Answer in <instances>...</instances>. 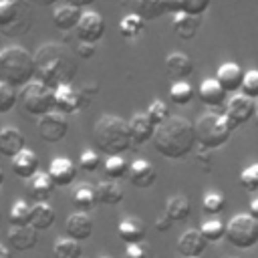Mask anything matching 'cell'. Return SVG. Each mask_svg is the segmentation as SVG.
Instances as JSON below:
<instances>
[{"mask_svg":"<svg viewBox=\"0 0 258 258\" xmlns=\"http://www.w3.org/2000/svg\"><path fill=\"white\" fill-rule=\"evenodd\" d=\"M200 26H202V16H194V14H187V12H177V14H173L171 28H173V32L177 34V38H181V40H191V38H196Z\"/></svg>","mask_w":258,"mask_h":258,"instance_id":"obj_25","label":"cell"},{"mask_svg":"<svg viewBox=\"0 0 258 258\" xmlns=\"http://www.w3.org/2000/svg\"><path fill=\"white\" fill-rule=\"evenodd\" d=\"M161 2H163L165 12H169V14H177L183 8V0H161Z\"/></svg>","mask_w":258,"mask_h":258,"instance_id":"obj_48","label":"cell"},{"mask_svg":"<svg viewBox=\"0 0 258 258\" xmlns=\"http://www.w3.org/2000/svg\"><path fill=\"white\" fill-rule=\"evenodd\" d=\"M242 77H244V71L238 62H222L216 71V79L218 83L224 87L226 93H238L240 91V85H242Z\"/></svg>","mask_w":258,"mask_h":258,"instance_id":"obj_18","label":"cell"},{"mask_svg":"<svg viewBox=\"0 0 258 258\" xmlns=\"http://www.w3.org/2000/svg\"><path fill=\"white\" fill-rule=\"evenodd\" d=\"M224 208H226V198L222 191H208L202 198V210L208 216H218L224 212Z\"/></svg>","mask_w":258,"mask_h":258,"instance_id":"obj_38","label":"cell"},{"mask_svg":"<svg viewBox=\"0 0 258 258\" xmlns=\"http://www.w3.org/2000/svg\"><path fill=\"white\" fill-rule=\"evenodd\" d=\"M234 125L226 119L224 113H204L194 123L196 143L206 149H218L226 145L232 137Z\"/></svg>","mask_w":258,"mask_h":258,"instance_id":"obj_6","label":"cell"},{"mask_svg":"<svg viewBox=\"0 0 258 258\" xmlns=\"http://www.w3.org/2000/svg\"><path fill=\"white\" fill-rule=\"evenodd\" d=\"M38 155L34 153V151H30V149H20L14 157H12V171L18 175V177H22V179H28V177H32L36 171H38Z\"/></svg>","mask_w":258,"mask_h":258,"instance_id":"obj_27","label":"cell"},{"mask_svg":"<svg viewBox=\"0 0 258 258\" xmlns=\"http://www.w3.org/2000/svg\"><path fill=\"white\" fill-rule=\"evenodd\" d=\"M2 183H4V171L0 169V185H2Z\"/></svg>","mask_w":258,"mask_h":258,"instance_id":"obj_55","label":"cell"},{"mask_svg":"<svg viewBox=\"0 0 258 258\" xmlns=\"http://www.w3.org/2000/svg\"><path fill=\"white\" fill-rule=\"evenodd\" d=\"M24 145H26V139L20 129H16V127L0 129V155L12 159L20 149H24Z\"/></svg>","mask_w":258,"mask_h":258,"instance_id":"obj_26","label":"cell"},{"mask_svg":"<svg viewBox=\"0 0 258 258\" xmlns=\"http://www.w3.org/2000/svg\"><path fill=\"white\" fill-rule=\"evenodd\" d=\"M52 258H83V246L69 236H60L52 244Z\"/></svg>","mask_w":258,"mask_h":258,"instance_id":"obj_33","label":"cell"},{"mask_svg":"<svg viewBox=\"0 0 258 258\" xmlns=\"http://www.w3.org/2000/svg\"><path fill=\"white\" fill-rule=\"evenodd\" d=\"M238 179H240V185L246 191H256L258 189V161L248 165V167H244Z\"/></svg>","mask_w":258,"mask_h":258,"instance_id":"obj_43","label":"cell"},{"mask_svg":"<svg viewBox=\"0 0 258 258\" xmlns=\"http://www.w3.org/2000/svg\"><path fill=\"white\" fill-rule=\"evenodd\" d=\"M99 165H101V157H99L97 151L85 149V151L79 155V167H81L83 171H97Z\"/></svg>","mask_w":258,"mask_h":258,"instance_id":"obj_44","label":"cell"},{"mask_svg":"<svg viewBox=\"0 0 258 258\" xmlns=\"http://www.w3.org/2000/svg\"><path fill=\"white\" fill-rule=\"evenodd\" d=\"M97 200L105 206H117L123 200V187L117 179H105L97 185Z\"/></svg>","mask_w":258,"mask_h":258,"instance_id":"obj_32","label":"cell"},{"mask_svg":"<svg viewBox=\"0 0 258 258\" xmlns=\"http://www.w3.org/2000/svg\"><path fill=\"white\" fill-rule=\"evenodd\" d=\"M67 4H71V6H75V8H79V10H87L95 0H64Z\"/></svg>","mask_w":258,"mask_h":258,"instance_id":"obj_50","label":"cell"},{"mask_svg":"<svg viewBox=\"0 0 258 258\" xmlns=\"http://www.w3.org/2000/svg\"><path fill=\"white\" fill-rule=\"evenodd\" d=\"M248 214H250L252 218H256V220H258V198L250 200V206H248Z\"/></svg>","mask_w":258,"mask_h":258,"instance_id":"obj_51","label":"cell"},{"mask_svg":"<svg viewBox=\"0 0 258 258\" xmlns=\"http://www.w3.org/2000/svg\"><path fill=\"white\" fill-rule=\"evenodd\" d=\"M103 258H107V256H103Z\"/></svg>","mask_w":258,"mask_h":258,"instance_id":"obj_58","label":"cell"},{"mask_svg":"<svg viewBox=\"0 0 258 258\" xmlns=\"http://www.w3.org/2000/svg\"><path fill=\"white\" fill-rule=\"evenodd\" d=\"M81 12L83 10H79V8H75V6H71V4H62V6H56L54 10H52V24L58 28V30H62V32H69V30H73L75 26H77V22H79V18H81Z\"/></svg>","mask_w":258,"mask_h":258,"instance_id":"obj_28","label":"cell"},{"mask_svg":"<svg viewBox=\"0 0 258 258\" xmlns=\"http://www.w3.org/2000/svg\"><path fill=\"white\" fill-rule=\"evenodd\" d=\"M34 24L30 0H0V32L6 38H20Z\"/></svg>","mask_w":258,"mask_h":258,"instance_id":"obj_5","label":"cell"},{"mask_svg":"<svg viewBox=\"0 0 258 258\" xmlns=\"http://www.w3.org/2000/svg\"><path fill=\"white\" fill-rule=\"evenodd\" d=\"M169 99L175 105H187L194 99V87L187 81H175L169 87Z\"/></svg>","mask_w":258,"mask_h":258,"instance_id":"obj_36","label":"cell"},{"mask_svg":"<svg viewBox=\"0 0 258 258\" xmlns=\"http://www.w3.org/2000/svg\"><path fill=\"white\" fill-rule=\"evenodd\" d=\"M103 169H105V175L109 179H119V177H125L127 175L129 163L123 159V155H107Z\"/></svg>","mask_w":258,"mask_h":258,"instance_id":"obj_37","label":"cell"},{"mask_svg":"<svg viewBox=\"0 0 258 258\" xmlns=\"http://www.w3.org/2000/svg\"><path fill=\"white\" fill-rule=\"evenodd\" d=\"M208 8H210V0H183L181 12H187V14H194V16H202Z\"/></svg>","mask_w":258,"mask_h":258,"instance_id":"obj_45","label":"cell"},{"mask_svg":"<svg viewBox=\"0 0 258 258\" xmlns=\"http://www.w3.org/2000/svg\"><path fill=\"white\" fill-rule=\"evenodd\" d=\"M117 234L123 242L127 244H133V242H143L145 240V234H147V226L141 218L137 216H127L119 222L117 226Z\"/></svg>","mask_w":258,"mask_h":258,"instance_id":"obj_22","label":"cell"},{"mask_svg":"<svg viewBox=\"0 0 258 258\" xmlns=\"http://www.w3.org/2000/svg\"><path fill=\"white\" fill-rule=\"evenodd\" d=\"M125 258H147V246H143V242L127 244Z\"/></svg>","mask_w":258,"mask_h":258,"instance_id":"obj_46","label":"cell"},{"mask_svg":"<svg viewBox=\"0 0 258 258\" xmlns=\"http://www.w3.org/2000/svg\"><path fill=\"white\" fill-rule=\"evenodd\" d=\"M64 230H67V236L77 240V242H83L87 238H91L93 234V220L87 212L79 210V212H73L69 218H67V224H64Z\"/></svg>","mask_w":258,"mask_h":258,"instance_id":"obj_16","label":"cell"},{"mask_svg":"<svg viewBox=\"0 0 258 258\" xmlns=\"http://www.w3.org/2000/svg\"><path fill=\"white\" fill-rule=\"evenodd\" d=\"M18 101L28 115L40 117L54 109V89L38 79H32L24 87H20Z\"/></svg>","mask_w":258,"mask_h":258,"instance_id":"obj_7","label":"cell"},{"mask_svg":"<svg viewBox=\"0 0 258 258\" xmlns=\"http://www.w3.org/2000/svg\"><path fill=\"white\" fill-rule=\"evenodd\" d=\"M232 258H234V256H232Z\"/></svg>","mask_w":258,"mask_h":258,"instance_id":"obj_59","label":"cell"},{"mask_svg":"<svg viewBox=\"0 0 258 258\" xmlns=\"http://www.w3.org/2000/svg\"><path fill=\"white\" fill-rule=\"evenodd\" d=\"M36 129H38V135L44 143H58L69 133V119L64 113L52 109V111L38 117Z\"/></svg>","mask_w":258,"mask_h":258,"instance_id":"obj_9","label":"cell"},{"mask_svg":"<svg viewBox=\"0 0 258 258\" xmlns=\"http://www.w3.org/2000/svg\"><path fill=\"white\" fill-rule=\"evenodd\" d=\"M32 4H36V6H42V8H48V6H54L58 0H30Z\"/></svg>","mask_w":258,"mask_h":258,"instance_id":"obj_52","label":"cell"},{"mask_svg":"<svg viewBox=\"0 0 258 258\" xmlns=\"http://www.w3.org/2000/svg\"><path fill=\"white\" fill-rule=\"evenodd\" d=\"M0 222H2V214H0Z\"/></svg>","mask_w":258,"mask_h":258,"instance_id":"obj_57","label":"cell"},{"mask_svg":"<svg viewBox=\"0 0 258 258\" xmlns=\"http://www.w3.org/2000/svg\"><path fill=\"white\" fill-rule=\"evenodd\" d=\"M191 214V202L183 196V194H177V196H171L165 204V216L171 220V222H183L187 220Z\"/></svg>","mask_w":258,"mask_h":258,"instance_id":"obj_31","label":"cell"},{"mask_svg":"<svg viewBox=\"0 0 258 258\" xmlns=\"http://www.w3.org/2000/svg\"><path fill=\"white\" fill-rule=\"evenodd\" d=\"M34 79V56L24 46H4L0 50V81L20 89Z\"/></svg>","mask_w":258,"mask_h":258,"instance_id":"obj_4","label":"cell"},{"mask_svg":"<svg viewBox=\"0 0 258 258\" xmlns=\"http://www.w3.org/2000/svg\"><path fill=\"white\" fill-rule=\"evenodd\" d=\"M129 133H131L133 145L139 147V145L151 141V137L155 133V125L151 123V119L147 117V113H135L129 119Z\"/></svg>","mask_w":258,"mask_h":258,"instance_id":"obj_21","label":"cell"},{"mask_svg":"<svg viewBox=\"0 0 258 258\" xmlns=\"http://www.w3.org/2000/svg\"><path fill=\"white\" fill-rule=\"evenodd\" d=\"M71 202L77 210H83V212L95 208L99 202L97 200V187L91 183H79L71 194Z\"/></svg>","mask_w":258,"mask_h":258,"instance_id":"obj_29","label":"cell"},{"mask_svg":"<svg viewBox=\"0 0 258 258\" xmlns=\"http://www.w3.org/2000/svg\"><path fill=\"white\" fill-rule=\"evenodd\" d=\"M183 258H200V256H183Z\"/></svg>","mask_w":258,"mask_h":258,"instance_id":"obj_56","label":"cell"},{"mask_svg":"<svg viewBox=\"0 0 258 258\" xmlns=\"http://www.w3.org/2000/svg\"><path fill=\"white\" fill-rule=\"evenodd\" d=\"M48 175L56 187H67L77 179V165L69 157H54L48 165Z\"/></svg>","mask_w":258,"mask_h":258,"instance_id":"obj_15","label":"cell"},{"mask_svg":"<svg viewBox=\"0 0 258 258\" xmlns=\"http://www.w3.org/2000/svg\"><path fill=\"white\" fill-rule=\"evenodd\" d=\"M129 4H131V12L139 14L145 22L157 20L159 16L167 14L161 0H129Z\"/></svg>","mask_w":258,"mask_h":258,"instance_id":"obj_30","label":"cell"},{"mask_svg":"<svg viewBox=\"0 0 258 258\" xmlns=\"http://www.w3.org/2000/svg\"><path fill=\"white\" fill-rule=\"evenodd\" d=\"M95 52H97L95 44H89V42H81L79 48H77V54H79L81 58H93Z\"/></svg>","mask_w":258,"mask_h":258,"instance_id":"obj_47","label":"cell"},{"mask_svg":"<svg viewBox=\"0 0 258 258\" xmlns=\"http://www.w3.org/2000/svg\"><path fill=\"white\" fill-rule=\"evenodd\" d=\"M34 56V79L48 87L69 85L79 73L77 56L62 42H44L36 48Z\"/></svg>","mask_w":258,"mask_h":258,"instance_id":"obj_1","label":"cell"},{"mask_svg":"<svg viewBox=\"0 0 258 258\" xmlns=\"http://www.w3.org/2000/svg\"><path fill=\"white\" fill-rule=\"evenodd\" d=\"M165 73L173 81H185L194 75V60L183 52H169L165 56Z\"/></svg>","mask_w":258,"mask_h":258,"instance_id":"obj_17","label":"cell"},{"mask_svg":"<svg viewBox=\"0 0 258 258\" xmlns=\"http://www.w3.org/2000/svg\"><path fill=\"white\" fill-rule=\"evenodd\" d=\"M75 30H77L79 42L97 44L105 36V18L97 10H83Z\"/></svg>","mask_w":258,"mask_h":258,"instance_id":"obj_10","label":"cell"},{"mask_svg":"<svg viewBox=\"0 0 258 258\" xmlns=\"http://www.w3.org/2000/svg\"><path fill=\"white\" fill-rule=\"evenodd\" d=\"M254 121H256V125H258V105H256V111H254V117H252Z\"/></svg>","mask_w":258,"mask_h":258,"instance_id":"obj_54","label":"cell"},{"mask_svg":"<svg viewBox=\"0 0 258 258\" xmlns=\"http://www.w3.org/2000/svg\"><path fill=\"white\" fill-rule=\"evenodd\" d=\"M240 93H244L246 97L258 99V69L244 71L242 85H240Z\"/></svg>","mask_w":258,"mask_h":258,"instance_id":"obj_42","label":"cell"},{"mask_svg":"<svg viewBox=\"0 0 258 258\" xmlns=\"http://www.w3.org/2000/svg\"><path fill=\"white\" fill-rule=\"evenodd\" d=\"M56 222V210L48 204V202H36L34 206H30V226L38 232L50 230Z\"/></svg>","mask_w":258,"mask_h":258,"instance_id":"obj_24","label":"cell"},{"mask_svg":"<svg viewBox=\"0 0 258 258\" xmlns=\"http://www.w3.org/2000/svg\"><path fill=\"white\" fill-rule=\"evenodd\" d=\"M145 30V20L135 14V12H129L121 18L119 22V34L125 38V40H133L137 36H141V32Z\"/></svg>","mask_w":258,"mask_h":258,"instance_id":"obj_34","label":"cell"},{"mask_svg":"<svg viewBox=\"0 0 258 258\" xmlns=\"http://www.w3.org/2000/svg\"><path fill=\"white\" fill-rule=\"evenodd\" d=\"M0 258H12V252L4 244H0Z\"/></svg>","mask_w":258,"mask_h":258,"instance_id":"obj_53","label":"cell"},{"mask_svg":"<svg viewBox=\"0 0 258 258\" xmlns=\"http://www.w3.org/2000/svg\"><path fill=\"white\" fill-rule=\"evenodd\" d=\"M54 181L50 179L48 171H36L32 177H28V183H26V189H28V196L34 200V202H48L52 191H54Z\"/></svg>","mask_w":258,"mask_h":258,"instance_id":"obj_20","label":"cell"},{"mask_svg":"<svg viewBox=\"0 0 258 258\" xmlns=\"http://www.w3.org/2000/svg\"><path fill=\"white\" fill-rule=\"evenodd\" d=\"M93 141L97 149L105 155H123L133 145L129 133V121L117 115H103L93 127Z\"/></svg>","mask_w":258,"mask_h":258,"instance_id":"obj_3","label":"cell"},{"mask_svg":"<svg viewBox=\"0 0 258 258\" xmlns=\"http://www.w3.org/2000/svg\"><path fill=\"white\" fill-rule=\"evenodd\" d=\"M200 232H202V236L208 240V244L220 242V240L226 236V224H224L222 220H218V218H210V220L202 222Z\"/></svg>","mask_w":258,"mask_h":258,"instance_id":"obj_35","label":"cell"},{"mask_svg":"<svg viewBox=\"0 0 258 258\" xmlns=\"http://www.w3.org/2000/svg\"><path fill=\"white\" fill-rule=\"evenodd\" d=\"M157 177V171L153 167V163L149 159H143V157H137L129 163V169H127V179L131 185L139 187V189H147L153 185Z\"/></svg>","mask_w":258,"mask_h":258,"instance_id":"obj_13","label":"cell"},{"mask_svg":"<svg viewBox=\"0 0 258 258\" xmlns=\"http://www.w3.org/2000/svg\"><path fill=\"white\" fill-rule=\"evenodd\" d=\"M171 220L167 218V216H163V218H157L155 220V228H157V232H167L169 228H171Z\"/></svg>","mask_w":258,"mask_h":258,"instance_id":"obj_49","label":"cell"},{"mask_svg":"<svg viewBox=\"0 0 258 258\" xmlns=\"http://www.w3.org/2000/svg\"><path fill=\"white\" fill-rule=\"evenodd\" d=\"M8 222L10 226H22L30 222V206L24 200H16L8 210Z\"/></svg>","mask_w":258,"mask_h":258,"instance_id":"obj_39","label":"cell"},{"mask_svg":"<svg viewBox=\"0 0 258 258\" xmlns=\"http://www.w3.org/2000/svg\"><path fill=\"white\" fill-rule=\"evenodd\" d=\"M151 141L159 155L167 159H183L194 151L196 145L194 123L185 117L169 115L161 125L155 127Z\"/></svg>","mask_w":258,"mask_h":258,"instance_id":"obj_2","label":"cell"},{"mask_svg":"<svg viewBox=\"0 0 258 258\" xmlns=\"http://www.w3.org/2000/svg\"><path fill=\"white\" fill-rule=\"evenodd\" d=\"M208 248V240L200 230H185L177 238V252L181 256H202Z\"/></svg>","mask_w":258,"mask_h":258,"instance_id":"obj_23","label":"cell"},{"mask_svg":"<svg viewBox=\"0 0 258 258\" xmlns=\"http://www.w3.org/2000/svg\"><path fill=\"white\" fill-rule=\"evenodd\" d=\"M83 107H85L83 95H81L79 89L73 87V83L54 87V109L56 111H60L64 115H71V113H77Z\"/></svg>","mask_w":258,"mask_h":258,"instance_id":"obj_12","label":"cell"},{"mask_svg":"<svg viewBox=\"0 0 258 258\" xmlns=\"http://www.w3.org/2000/svg\"><path fill=\"white\" fill-rule=\"evenodd\" d=\"M234 248L238 250H250L258 244V220L250 214H236L226 224V236H224Z\"/></svg>","mask_w":258,"mask_h":258,"instance_id":"obj_8","label":"cell"},{"mask_svg":"<svg viewBox=\"0 0 258 258\" xmlns=\"http://www.w3.org/2000/svg\"><path fill=\"white\" fill-rule=\"evenodd\" d=\"M147 117L151 119V123L157 127V125H161L167 117H169V107H167V103L165 101H161V99H155V101H151L149 103V107H147Z\"/></svg>","mask_w":258,"mask_h":258,"instance_id":"obj_40","label":"cell"},{"mask_svg":"<svg viewBox=\"0 0 258 258\" xmlns=\"http://www.w3.org/2000/svg\"><path fill=\"white\" fill-rule=\"evenodd\" d=\"M198 97L206 107H220L226 103L228 93L224 91V87L218 83L216 77H208L200 83L198 87Z\"/></svg>","mask_w":258,"mask_h":258,"instance_id":"obj_19","label":"cell"},{"mask_svg":"<svg viewBox=\"0 0 258 258\" xmlns=\"http://www.w3.org/2000/svg\"><path fill=\"white\" fill-rule=\"evenodd\" d=\"M8 244L16 250V252H28L36 246L38 242V230H34L30 224H22V226H10L8 230Z\"/></svg>","mask_w":258,"mask_h":258,"instance_id":"obj_14","label":"cell"},{"mask_svg":"<svg viewBox=\"0 0 258 258\" xmlns=\"http://www.w3.org/2000/svg\"><path fill=\"white\" fill-rule=\"evenodd\" d=\"M16 101H18L16 89L0 81V113H10L16 107Z\"/></svg>","mask_w":258,"mask_h":258,"instance_id":"obj_41","label":"cell"},{"mask_svg":"<svg viewBox=\"0 0 258 258\" xmlns=\"http://www.w3.org/2000/svg\"><path fill=\"white\" fill-rule=\"evenodd\" d=\"M256 99L252 97H246L244 93H234V97H230V101L226 103V119L236 127L244 125L246 121H250L254 117V111H256Z\"/></svg>","mask_w":258,"mask_h":258,"instance_id":"obj_11","label":"cell"}]
</instances>
